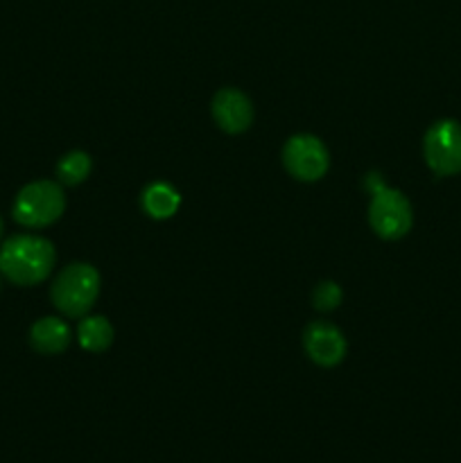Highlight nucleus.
<instances>
[{
  "instance_id": "obj_1",
  "label": "nucleus",
  "mask_w": 461,
  "mask_h": 463,
  "mask_svg": "<svg viewBox=\"0 0 461 463\" xmlns=\"http://www.w3.org/2000/svg\"><path fill=\"white\" fill-rule=\"evenodd\" d=\"M57 253L50 240L39 235H12L0 247V274L14 285H39L52 271Z\"/></svg>"
},
{
  "instance_id": "obj_2",
  "label": "nucleus",
  "mask_w": 461,
  "mask_h": 463,
  "mask_svg": "<svg viewBox=\"0 0 461 463\" xmlns=\"http://www.w3.org/2000/svg\"><path fill=\"white\" fill-rule=\"evenodd\" d=\"M366 185L371 190L369 206V224L382 240H400L409 233L411 222V203L405 194L396 188H389L380 175L366 176Z\"/></svg>"
},
{
  "instance_id": "obj_3",
  "label": "nucleus",
  "mask_w": 461,
  "mask_h": 463,
  "mask_svg": "<svg viewBox=\"0 0 461 463\" xmlns=\"http://www.w3.org/2000/svg\"><path fill=\"white\" fill-rule=\"evenodd\" d=\"M99 294V274L93 265L72 262L59 271L50 288V298L61 315L71 319H81L89 315Z\"/></svg>"
},
{
  "instance_id": "obj_4",
  "label": "nucleus",
  "mask_w": 461,
  "mask_h": 463,
  "mask_svg": "<svg viewBox=\"0 0 461 463\" xmlns=\"http://www.w3.org/2000/svg\"><path fill=\"white\" fill-rule=\"evenodd\" d=\"M66 197L54 181H32L14 202V220L27 229H45L63 215Z\"/></svg>"
},
{
  "instance_id": "obj_5",
  "label": "nucleus",
  "mask_w": 461,
  "mask_h": 463,
  "mask_svg": "<svg viewBox=\"0 0 461 463\" xmlns=\"http://www.w3.org/2000/svg\"><path fill=\"white\" fill-rule=\"evenodd\" d=\"M423 156L429 170L438 176H455L461 172V125L456 120H438L428 129L423 140Z\"/></svg>"
},
{
  "instance_id": "obj_6",
  "label": "nucleus",
  "mask_w": 461,
  "mask_h": 463,
  "mask_svg": "<svg viewBox=\"0 0 461 463\" xmlns=\"http://www.w3.org/2000/svg\"><path fill=\"white\" fill-rule=\"evenodd\" d=\"M283 165L296 181H319L330 167L325 145L312 134H296L285 143Z\"/></svg>"
},
{
  "instance_id": "obj_7",
  "label": "nucleus",
  "mask_w": 461,
  "mask_h": 463,
  "mask_svg": "<svg viewBox=\"0 0 461 463\" xmlns=\"http://www.w3.org/2000/svg\"><path fill=\"white\" fill-rule=\"evenodd\" d=\"M303 346L310 360L325 369L337 366L346 357V337L328 321H312L303 333Z\"/></svg>"
},
{
  "instance_id": "obj_8",
  "label": "nucleus",
  "mask_w": 461,
  "mask_h": 463,
  "mask_svg": "<svg viewBox=\"0 0 461 463\" xmlns=\"http://www.w3.org/2000/svg\"><path fill=\"white\" fill-rule=\"evenodd\" d=\"M212 118L226 134H242L253 122L251 99L238 89H221L212 98Z\"/></svg>"
},
{
  "instance_id": "obj_9",
  "label": "nucleus",
  "mask_w": 461,
  "mask_h": 463,
  "mask_svg": "<svg viewBox=\"0 0 461 463\" xmlns=\"http://www.w3.org/2000/svg\"><path fill=\"white\" fill-rule=\"evenodd\" d=\"M30 344L36 353L43 355H57L63 353L71 344V328L59 317H43L34 321L30 328Z\"/></svg>"
},
{
  "instance_id": "obj_10",
  "label": "nucleus",
  "mask_w": 461,
  "mask_h": 463,
  "mask_svg": "<svg viewBox=\"0 0 461 463\" xmlns=\"http://www.w3.org/2000/svg\"><path fill=\"white\" fill-rule=\"evenodd\" d=\"M181 206V197L170 184H149L143 193V208L149 217L154 220H167V217L174 215Z\"/></svg>"
},
{
  "instance_id": "obj_11",
  "label": "nucleus",
  "mask_w": 461,
  "mask_h": 463,
  "mask_svg": "<svg viewBox=\"0 0 461 463\" xmlns=\"http://www.w3.org/2000/svg\"><path fill=\"white\" fill-rule=\"evenodd\" d=\"M77 335H80V346L90 353L107 351L113 344V326L104 317H81Z\"/></svg>"
},
{
  "instance_id": "obj_12",
  "label": "nucleus",
  "mask_w": 461,
  "mask_h": 463,
  "mask_svg": "<svg viewBox=\"0 0 461 463\" xmlns=\"http://www.w3.org/2000/svg\"><path fill=\"white\" fill-rule=\"evenodd\" d=\"M90 167H93V161L86 152H68L59 158L57 163V176L63 185H80L81 181L89 179Z\"/></svg>"
},
{
  "instance_id": "obj_13",
  "label": "nucleus",
  "mask_w": 461,
  "mask_h": 463,
  "mask_svg": "<svg viewBox=\"0 0 461 463\" xmlns=\"http://www.w3.org/2000/svg\"><path fill=\"white\" fill-rule=\"evenodd\" d=\"M342 298V288H339L337 283H333V280H324V283L316 285L315 292H312V303H315L316 310L321 312H330L334 310V307H339Z\"/></svg>"
},
{
  "instance_id": "obj_14",
  "label": "nucleus",
  "mask_w": 461,
  "mask_h": 463,
  "mask_svg": "<svg viewBox=\"0 0 461 463\" xmlns=\"http://www.w3.org/2000/svg\"><path fill=\"white\" fill-rule=\"evenodd\" d=\"M3 231H5V226H3V220H0V238H3Z\"/></svg>"
}]
</instances>
